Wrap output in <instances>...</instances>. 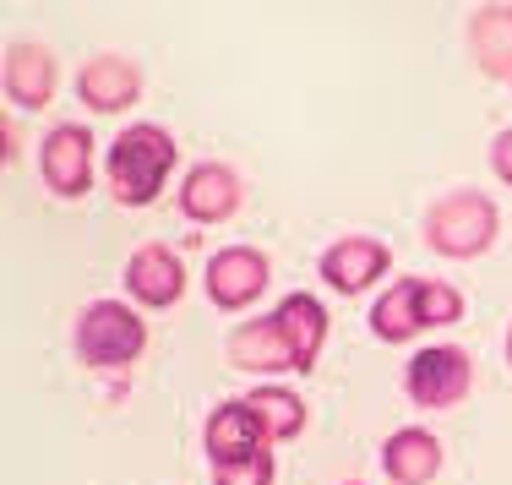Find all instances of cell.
Masks as SVG:
<instances>
[{
	"label": "cell",
	"mask_w": 512,
	"mask_h": 485,
	"mask_svg": "<svg viewBox=\"0 0 512 485\" xmlns=\"http://www.w3.org/2000/svg\"><path fill=\"white\" fill-rule=\"evenodd\" d=\"M109 191H115V202H126V208H142V202H153L158 191H164L169 169H175V137H169L164 126H131L115 137V148H109Z\"/></svg>",
	"instance_id": "6da1fadb"
},
{
	"label": "cell",
	"mask_w": 512,
	"mask_h": 485,
	"mask_svg": "<svg viewBox=\"0 0 512 485\" xmlns=\"http://www.w3.org/2000/svg\"><path fill=\"white\" fill-rule=\"evenodd\" d=\"M496 202L485 191H453L442 197L431 213H425V246L442 251V257H480L485 246L496 240Z\"/></svg>",
	"instance_id": "7a4b0ae2"
},
{
	"label": "cell",
	"mask_w": 512,
	"mask_h": 485,
	"mask_svg": "<svg viewBox=\"0 0 512 485\" xmlns=\"http://www.w3.org/2000/svg\"><path fill=\"white\" fill-rule=\"evenodd\" d=\"M142 344H148V327H142V317L131 306H120V300H93L77 322V355L99 371L131 366L142 355Z\"/></svg>",
	"instance_id": "3957f363"
},
{
	"label": "cell",
	"mask_w": 512,
	"mask_h": 485,
	"mask_svg": "<svg viewBox=\"0 0 512 485\" xmlns=\"http://www.w3.org/2000/svg\"><path fill=\"white\" fill-rule=\"evenodd\" d=\"M469 382H474V360H469V349H458V344L420 349L404 366V387L420 409H453L458 398L469 393Z\"/></svg>",
	"instance_id": "277c9868"
},
{
	"label": "cell",
	"mask_w": 512,
	"mask_h": 485,
	"mask_svg": "<svg viewBox=\"0 0 512 485\" xmlns=\"http://www.w3.org/2000/svg\"><path fill=\"white\" fill-rule=\"evenodd\" d=\"M39 169H44L55 197H82L93 186V131L77 126V120H60L50 137H44Z\"/></svg>",
	"instance_id": "5b68a950"
},
{
	"label": "cell",
	"mask_w": 512,
	"mask_h": 485,
	"mask_svg": "<svg viewBox=\"0 0 512 485\" xmlns=\"http://www.w3.org/2000/svg\"><path fill=\"white\" fill-rule=\"evenodd\" d=\"M267 273H273V268H267L262 251L224 246L213 262H207V295H213V306L240 311V306H251V300L267 289Z\"/></svg>",
	"instance_id": "8992f818"
},
{
	"label": "cell",
	"mask_w": 512,
	"mask_h": 485,
	"mask_svg": "<svg viewBox=\"0 0 512 485\" xmlns=\"http://www.w3.org/2000/svg\"><path fill=\"white\" fill-rule=\"evenodd\" d=\"M387 268H393V251L371 235H349V240H338V246L322 251V278L338 295H365Z\"/></svg>",
	"instance_id": "52a82bcc"
},
{
	"label": "cell",
	"mask_w": 512,
	"mask_h": 485,
	"mask_svg": "<svg viewBox=\"0 0 512 485\" xmlns=\"http://www.w3.org/2000/svg\"><path fill=\"white\" fill-rule=\"evenodd\" d=\"M207 458L213 464H240V458H256V453H267V426L256 420V409L240 398V404H218L213 415H207Z\"/></svg>",
	"instance_id": "ba28073f"
},
{
	"label": "cell",
	"mask_w": 512,
	"mask_h": 485,
	"mask_svg": "<svg viewBox=\"0 0 512 485\" xmlns=\"http://www.w3.org/2000/svg\"><path fill=\"white\" fill-rule=\"evenodd\" d=\"M126 289L142 300V306H175L180 300V289H186V268H180V257L169 246H137L131 251V262H126Z\"/></svg>",
	"instance_id": "9c48e42d"
},
{
	"label": "cell",
	"mask_w": 512,
	"mask_h": 485,
	"mask_svg": "<svg viewBox=\"0 0 512 485\" xmlns=\"http://www.w3.org/2000/svg\"><path fill=\"white\" fill-rule=\"evenodd\" d=\"M240 208V180L229 164H197L180 180V213L197 218V224H218Z\"/></svg>",
	"instance_id": "30bf717a"
},
{
	"label": "cell",
	"mask_w": 512,
	"mask_h": 485,
	"mask_svg": "<svg viewBox=\"0 0 512 485\" xmlns=\"http://www.w3.org/2000/svg\"><path fill=\"white\" fill-rule=\"evenodd\" d=\"M77 93H82V104H88V109L115 115V109L137 104L142 71L131 66V60H120V55H93L88 66H82V77H77Z\"/></svg>",
	"instance_id": "8fae6325"
},
{
	"label": "cell",
	"mask_w": 512,
	"mask_h": 485,
	"mask_svg": "<svg viewBox=\"0 0 512 485\" xmlns=\"http://www.w3.org/2000/svg\"><path fill=\"white\" fill-rule=\"evenodd\" d=\"M6 93L22 109H44L55 99V55L44 44H11L6 50Z\"/></svg>",
	"instance_id": "7c38bea8"
},
{
	"label": "cell",
	"mask_w": 512,
	"mask_h": 485,
	"mask_svg": "<svg viewBox=\"0 0 512 485\" xmlns=\"http://www.w3.org/2000/svg\"><path fill=\"white\" fill-rule=\"evenodd\" d=\"M382 469H387L393 485H431L436 469H442V442H436L425 426H404V431H393V442H387Z\"/></svg>",
	"instance_id": "4fadbf2b"
},
{
	"label": "cell",
	"mask_w": 512,
	"mask_h": 485,
	"mask_svg": "<svg viewBox=\"0 0 512 485\" xmlns=\"http://www.w3.org/2000/svg\"><path fill=\"white\" fill-rule=\"evenodd\" d=\"M420 327H425V278H398L371 306V333L382 344H409Z\"/></svg>",
	"instance_id": "5bb4252c"
},
{
	"label": "cell",
	"mask_w": 512,
	"mask_h": 485,
	"mask_svg": "<svg viewBox=\"0 0 512 485\" xmlns=\"http://www.w3.org/2000/svg\"><path fill=\"white\" fill-rule=\"evenodd\" d=\"M273 317H278V327H284V344H289V355H295V371H311L316 355H322V344H327L322 300L316 295H289Z\"/></svg>",
	"instance_id": "9a60e30c"
},
{
	"label": "cell",
	"mask_w": 512,
	"mask_h": 485,
	"mask_svg": "<svg viewBox=\"0 0 512 485\" xmlns=\"http://www.w3.org/2000/svg\"><path fill=\"white\" fill-rule=\"evenodd\" d=\"M229 360L246 366V371H295V355H289V344H284L278 317L235 327V333H229Z\"/></svg>",
	"instance_id": "2e32d148"
},
{
	"label": "cell",
	"mask_w": 512,
	"mask_h": 485,
	"mask_svg": "<svg viewBox=\"0 0 512 485\" xmlns=\"http://www.w3.org/2000/svg\"><path fill=\"white\" fill-rule=\"evenodd\" d=\"M469 44L491 77H512V6H480L469 22Z\"/></svg>",
	"instance_id": "e0dca14e"
},
{
	"label": "cell",
	"mask_w": 512,
	"mask_h": 485,
	"mask_svg": "<svg viewBox=\"0 0 512 485\" xmlns=\"http://www.w3.org/2000/svg\"><path fill=\"white\" fill-rule=\"evenodd\" d=\"M246 404L256 409V420L267 426L273 442H289V436H300V426H306V404L295 393H284V387H256Z\"/></svg>",
	"instance_id": "ac0fdd59"
},
{
	"label": "cell",
	"mask_w": 512,
	"mask_h": 485,
	"mask_svg": "<svg viewBox=\"0 0 512 485\" xmlns=\"http://www.w3.org/2000/svg\"><path fill=\"white\" fill-rule=\"evenodd\" d=\"M463 317V295L442 278H425V327H447Z\"/></svg>",
	"instance_id": "d6986e66"
},
{
	"label": "cell",
	"mask_w": 512,
	"mask_h": 485,
	"mask_svg": "<svg viewBox=\"0 0 512 485\" xmlns=\"http://www.w3.org/2000/svg\"><path fill=\"white\" fill-rule=\"evenodd\" d=\"M213 485H273V458L256 453L240 464H213Z\"/></svg>",
	"instance_id": "ffe728a7"
},
{
	"label": "cell",
	"mask_w": 512,
	"mask_h": 485,
	"mask_svg": "<svg viewBox=\"0 0 512 485\" xmlns=\"http://www.w3.org/2000/svg\"><path fill=\"white\" fill-rule=\"evenodd\" d=\"M491 169H496V175H502L507 186H512V126L491 142Z\"/></svg>",
	"instance_id": "44dd1931"
},
{
	"label": "cell",
	"mask_w": 512,
	"mask_h": 485,
	"mask_svg": "<svg viewBox=\"0 0 512 485\" xmlns=\"http://www.w3.org/2000/svg\"><path fill=\"white\" fill-rule=\"evenodd\" d=\"M507 366H512V333H507Z\"/></svg>",
	"instance_id": "7402d4cb"
},
{
	"label": "cell",
	"mask_w": 512,
	"mask_h": 485,
	"mask_svg": "<svg viewBox=\"0 0 512 485\" xmlns=\"http://www.w3.org/2000/svg\"><path fill=\"white\" fill-rule=\"evenodd\" d=\"M349 485H355V480H349Z\"/></svg>",
	"instance_id": "603a6c76"
}]
</instances>
